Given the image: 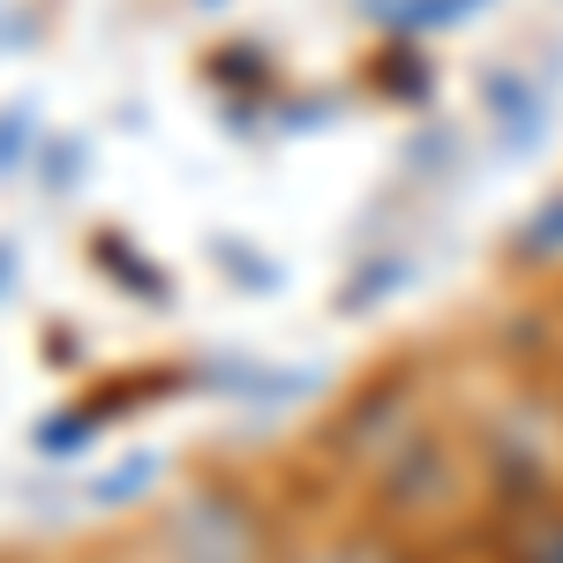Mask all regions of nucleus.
<instances>
[{
  "instance_id": "obj_2",
  "label": "nucleus",
  "mask_w": 563,
  "mask_h": 563,
  "mask_svg": "<svg viewBox=\"0 0 563 563\" xmlns=\"http://www.w3.org/2000/svg\"><path fill=\"white\" fill-rule=\"evenodd\" d=\"M504 563H563V504H533V511L511 526Z\"/></svg>"
},
{
  "instance_id": "obj_4",
  "label": "nucleus",
  "mask_w": 563,
  "mask_h": 563,
  "mask_svg": "<svg viewBox=\"0 0 563 563\" xmlns=\"http://www.w3.org/2000/svg\"><path fill=\"white\" fill-rule=\"evenodd\" d=\"M308 563H376V556H368V549H316Z\"/></svg>"
},
{
  "instance_id": "obj_3",
  "label": "nucleus",
  "mask_w": 563,
  "mask_h": 563,
  "mask_svg": "<svg viewBox=\"0 0 563 563\" xmlns=\"http://www.w3.org/2000/svg\"><path fill=\"white\" fill-rule=\"evenodd\" d=\"M541 249H549V256L563 249V196H556V211H541L526 225V256H541Z\"/></svg>"
},
{
  "instance_id": "obj_1",
  "label": "nucleus",
  "mask_w": 563,
  "mask_h": 563,
  "mask_svg": "<svg viewBox=\"0 0 563 563\" xmlns=\"http://www.w3.org/2000/svg\"><path fill=\"white\" fill-rule=\"evenodd\" d=\"M166 549L174 563H256V511L241 504V496H225V488H203V496H188L166 526Z\"/></svg>"
}]
</instances>
